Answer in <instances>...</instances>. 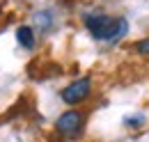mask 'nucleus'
<instances>
[{
  "label": "nucleus",
  "instance_id": "5",
  "mask_svg": "<svg viewBox=\"0 0 149 142\" xmlns=\"http://www.w3.org/2000/svg\"><path fill=\"white\" fill-rule=\"evenodd\" d=\"M135 51L140 55H149V37L147 39H140V41L135 44Z\"/></svg>",
  "mask_w": 149,
  "mask_h": 142
},
{
  "label": "nucleus",
  "instance_id": "4",
  "mask_svg": "<svg viewBox=\"0 0 149 142\" xmlns=\"http://www.w3.org/2000/svg\"><path fill=\"white\" fill-rule=\"evenodd\" d=\"M16 39H19V44L23 48H32L35 46V32H32V28L30 25H21L16 30Z\"/></svg>",
  "mask_w": 149,
  "mask_h": 142
},
{
  "label": "nucleus",
  "instance_id": "2",
  "mask_svg": "<svg viewBox=\"0 0 149 142\" xmlns=\"http://www.w3.org/2000/svg\"><path fill=\"white\" fill-rule=\"evenodd\" d=\"M90 92H92V80L90 78H78L74 83H69L67 87L62 89V101L67 103V106H78V103H83L87 96H90Z\"/></svg>",
  "mask_w": 149,
  "mask_h": 142
},
{
  "label": "nucleus",
  "instance_id": "1",
  "mask_svg": "<svg viewBox=\"0 0 149 142\" xmlns=\"http://www.w3.org/2000/svg\"><path fill=\"white\" fill-rule=\"evenodd\" d=\"M85 25L96 39L115 41L126 32V21L124 18H112L108 14H85Z\"/></svg>",
  "mask_w": 149,
  "mask_h": 142
},
{
  "label": "nucleus",
  "instance_id": "6",
  "mask_svg": "<svg viewBox=\"0 0 149 142\" xmlns=\"http://www.w3.org/2000/svg\"><path fill=\"white\" fill-rule=\"evenodd\" d=\"M126 124H131V126L135 124V126H138V124H142V119H140V117H131V119L126 122Z\"/></svg>",
  "mask_w": 149,
  "mask_h": 142
},
{
  "label": "nucleus",
  "instance_id": "3",
  "mask_svg": "<svg viewBox=\"0 0 149 142\" xmlns=\"http://www.w3.org/2000/svg\"><path fill=\"white\" fill-rule=\"evenodd\" d=\"M83 122H85V115L78 112V110H67L57 117L55 128L62 133V135H76L80 128H83Z\"/></svg>",
  "mask_w": 149,
  "mask_h": 142
}]
</instances>
